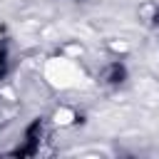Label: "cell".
I'll list each match as a JSON object with an SVG mask.
<instances>
[{
    "label": "cell",
    "instance_id": "1",
    "mask_svg": "<svg viewBox=\"0 0 159 159\" xmlns=\"http://www.w3.org/2000/svg\"><path fill=\"white\" fill-rule=\"evenodd\" d=\"M5 72H7V52L0 50V80L5 77Z\"/></svg>",
    "mask_w": 159,
    "mask_h": 159
},
{
    "label": "cell",
    "instance_id": "2",
    "mask_svg": "<svg viewBox=\"0 0 159 159\" xmlns=\"http://www.w3.org/2000/svg\"><path fill=\"white\" fill-rule=\"evenodd\" d=\"M157 27H159V15H157Z\"/></svg>",
    "mask_w": 159,
    "mask_h": 159
}]
</instances>
